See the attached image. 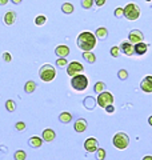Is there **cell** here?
I'll return each instance as SVG.
<instances>
[{"instance_id":"obj_1","label":"cell","mask_w":152,"mask_h":160,"mask_svg":"<svg viewBox=\"0 0 152 160\" xmlns=\"http://www.w3.org/2000/svg\"><path fill=\"white\" fill-rule=\"evenodd\" d=\"M96 36L92 32H88V31H84L82 33H79L78 40H76V44L78 47L82 49L83 52H89L96 47Z\"/></svg>"},{"instance_id":"obj_2","label":"cell","mask_w":152,"mask_h":160,"mask_svg":"<svg viewBox=\"0 0 152 160\" xmlns=\"http://www.w3.org/2000/svg\"><path fill=\"white\" fill-rule=\"evenodd\" d=\"M39 76L43 82L49 83L56 76V69H55L53 66H51V64H44V66H42V68L39 69Z\"/></svg>"},{"instance_id":"obj_3","label":"cell","mask_w":152,"mask_h":160,"mask_svg":"<svg viewBox=\"0 0 152 160\" xmlns=\"http://www.w3.org/2000/svg\"><path fill=\"white\" fill-rule=\"evenodd\" d=\"M71 87H72L75 91H79V92L84 91V89L88 87V78L83 73L76 75V76L71 79Z\"/></svg>"},{"instance_id":"obj_4","label":"cell","mask_w":152,"mask_h":160,"mask_svg":"<svg viewBox=\"0 0 152 160\" xmlns=\"http://www.w3.org/2000/svg\"><path fill=\"white\" fill-rule=\"evenodd\" d=\"M124 16H125V19L131 20V22L138 20L140 16V8H139L138 4H135V3L127 4L125 8H124Z\"/></svg>"},{"instance_id":"obj_5","label":"cell","mask_w":152,"mask_h":160,"mask_svg":"<svg viewBox=\"0 0 152 160\" xmlns=\"http://www.w3.org/2000/svg\"><path fill=\"white\" fill-rule=\"evenodd\" d=\"M112 143L118 149H125L129 144V138L125 132H118V133H115Z\"/></svg>"},{"instance_id":"obj_6","label":"cell","mask_w":152,"mask_h":160,"mask_svg":"<svg viewBox=\"0 0 152 160\" xmlns=\"http://www.w3.org/2000/svg\"><path fill=\"white\" fill-rule=\"evenodd\" d=\"M96 102H98V106H100L101 108H105L107 106L114 104V96H112V93H111V92L103 91L101 93H99V96H98V99H96Z\"/></svg>"},{"instance_id":"obj_7","label":"cell","mask_w":152,"mask_h":160,"mask_svg":"<svg viewBox=\"0 0 152 160\" xmlns=\"http://www.w3.org/2000/svg\"><path fill=\"white\" fill-rule=\"evenodd\" d=\"M83 71H84V67H83V64L79 63V62H72V63H69L68 67H67V73L69 75L71 78H73V76H76V75L82 73Z\"/></svg>"},{"instance_id":"obj_8","label":"cell","mask_w":152,"mask_h":160,"mask_svg":"<svg viewBox=\"0 0 152 160\" xmlns=\"http://www.w3.org/2000/svg\"><path fill=\"white\" fill-rule=\"evenodd\" d=\"M128 40L131 44H138L144 40V35L141 31H139V29H132V31L128 33Z\"/></svg>"},{"instance_id":"obj_9","label":"cell","mask_w":152,"mask_h":160,"mask_svg":"<svg viewBox=\"0 0 152 160\" xmlns=\"http://www.w3.org/2000/svg\"><path fill=\"white\" fill-rule=\"evenodd\" d=\"M99 148V142L95 138H88L84 142V149L87 152H96Z\"/></svg>"},{"instance_id":"obj_10","label":"cell","mask_w":152,"mask_h":160,"mask_svg":"<svg viewBox=\"0 0 152 160\" xmlns=\"http://www.w3.org/2000/svg\"><path fill=\"white\" fill-rule=\"evenodd\" d=\"M140 88L143 89L145 93L152 92V76H145L140 83Z\"/></svg>"},{"instance_id":"obj_11","label":"cell","mask_w":152,"mask_h":160,"mask_svg":"<svg viewBox=\"0 0 152 160\" xmlns=\"http://www.w3.org/2000/svg\"><path fill=\"white\" fill-rule=\"evenodd\" d=\"M55 138H56V133H55L53 129H51V128H47V129H44L43 133H42V139H43V142H47V143H51V142H53Z\"/></svg>"},{"instance_id":"obj_12","label":"cell","mask_w":152,"mask_h":160,"mask_svg":"<svg viewBox=\"0 0 152 160\" xmlns=\"http://www.w3.org/2000/svg\"><path fill=\"white\" fill-rule=\"evenodd\" d=\"M120 49L123 51L124 55H127V56H132V55L135 53V49H134V46L131 44L129 42H123L120 46Z\"/></svg>"},{"instance_id":"obj_13","label":"cell","mask_w":152,"mask_h":160,"mask_svg":"<svg viewBox=\"0 0 152 160\" xmlns=\"http://www.w3.org/2000/svg\"><path fill=\"white\" fill-rule=\"evenodd\" d=\"M73 128H75V131L78 133L84 132L85 129H87V120L85 119H78L76 120V123L73 124Z\"/></svg>"},{"instance_id":"obj_14","label":"cell","mask_w":152,"mask_h":160,"mask_svg":"<svg viewBox=\"0 0 152 160\" xmlns=\"http://www.w3.org/2000/svg\"><path fill=\"white\" fill-rule=\"evenodd\" d=\"M55 53H56L58 58H67L69 55V47L64 46V44H62V46H58L56 48H55Z\"/></svg>"},{"instance_id":"obj_15","label":"cell","mask_w":152,"mask_h":160,"mask_svg":"<svg viewBox=\"0 0 152 160\" xmlns=\"http://www.w3.org/2000/svg\"><path fill=\"white\" fill-rule=\"evenodd\" d=\"M148 44H145V43H138V44H135L134 46V49H135V53L136 55H139V56H143L144 53H147V51H148Z\"/></svg>"},{"instance_id":"obj_16","label":"cell","mask_w":152,"mask_h":160,"mask_svg":"<svg viewBox=\"0 0 152 160\" xmlns=\"http://www.w3.org/2000/svg\"><path fill=\"white\" fill-rule=\"evenodd\" d=\"M3 22L6 23L7 26H12V24H15V22H16V12H13V11H8L6 15H4Z\"/></svg>"},{"instance_id":"obj_17","label":"cell","mask_w":152,"mask_h":160,"mask_svg":"<svg viewBox=\"0 0 152 160\" xmlns=\"http://www.w3.org/2000/svg\"><path fill=\"white\" fill-rule=\"evenodd\" d=\"M28 146L32 148H40L43 146V139L38 138V136H32L31 139L28 140Z\"/></svg>"},{"instance_id":"obj_18","label":"cell","mask_w":152,"mask_h":160,"mask_svg":"<svg viewBox=\"0 0 152 160\" xmlns=\"http://www.w3.org/2000/svg\"><path fill=\"white\" fill-rule=\"evenodd\" d=\"M95 36H96V39H101V40L107 39V36H108L107 28L105 27H99L98 29H96V32H95Z\"/></svg>"},{"instance_id":"obj_19","label":"cell","mask_w":152,"mask_h":160,"mask_svg":"<svg viewBox=\"0 0 152 160\" xmlns=\"http://www.w3.org/2000/svg\"><path fill=\"white\" fill-rule=\"evenodd\" d=\"M96 104H98V102H96V99H94L92 96H87L84 99V107L87 109H94Z\"/></svg>"},{"instance_id":"obj_20","label":"cell","mask_w":152,"mask_h":160,"mask_svg":"<svg viewBox=\"0 0 152 160\" xmlns=\"http://www.w3.org/2000/svg\"><path fill=\"white\" fill-rule=\"evenodd\" d=\"M24 91L27 93H32L33 91H36V83H35L33 80H28V82L24 84Z\"/></svg>"},{"instance_id":"obj_21","label":"cell","mask_w":152,"mask_h":160,"mask_svg":"<svg viewBox=\"0 0 152 160\" xmlns=\"http://www.w3.org/2000/svg\"><path fill=\"white\" fill-rule=\"evenodd\" d=\"M59 120L63 124H68L71 120H72V115H71L69 112H62V113L59 115Z\"/></svg>"},{"instance_id":"obj_22","label":"cell","mask_w":152,"mask_h":160,"mask_svg":"<svg viewBox=\"0 0 152 160\" xmlns=\"http://www.w3.org/2000/svg\"><path fill=\"white\" fill-rule=\"evenodd\" d=\"M83 59L85 60V62L91 63V64L96 62V56H95V55L91 52V51H89V52H83Z\"/></svg>"},{"instance_id":"obj_23","label":"cell","mask_w":152,"mask_h":160,"mask_svg":"<svg viewBox=\"0 0 152 160\" xmlns=\"http://www.w3.org/2000/svg\"><path fill=\"white\" fill-rule=\"evenodd\" d=\"M45 23H47V16H44V15H39V16L35 18V24H36L38 27L44 26Z\"/></svg>"},{"instance_id":"obj_24","label":"cell","mask_w":152,"mask_h":160,"mask_svg":"<svg viewBox=\"0 0 152 160\" xmlns=\"http://www.w3.org/2000/svg\"><path fill=\"white\" fill-rule=\"evenodd\" d=\"M73 6L71 3H64L63 6H62V11L64 12V13H67V15H69V13H72L73 12Z\"/></svg>"},{"instance_id":"obj_25","label":"cell","mask_w":152,"mask_h":160,"mask_svg":"<svg viewBox=\"0 0 152 160\" xmlns=\"http://www.w3.org/2000/svg\"><path fill=\"white\" fill-rule=\"evenodd\" d=\"M94 91L96 92V93H101L103 91H105V84L103 83V82H98L94 86Z\"/></svg>"},{"instance_id":"obj_26","label":"cell","mask_w":152,"mask_h":160,"mask_svg":"<svg viewBox=\"0 0 152 160\" xmlns=\"http://www.w3.org/2000/svg\"><path fill=\"white\" fill-rule=\"evenodd\" d=\"M6 109H7L8 112H13L15 109H16V103H15L12 99L7 100V103H6Z\"/></svg>"},{"instance_id":"obj_27","label":"cell","mask_w":152,"mask_h":160,"mask_svg":"<svg viewBox=\"0 0 152 160\" xmlns=\"http://www.w3.org/2000/svg\"><path fill=\"white\" fill-rule=\"evenodd\" d=\"M13 159L15 160H25V159H27V153H25L24 151H22V149H19V151L15 152Z\"/></svg>"},{"instance_id":"obj_28","label":"cell","mask_w":152,"mask_h":160,"mask_svg":"<svg viewBox=\"0 0 152 160\" xmlns=\"http://www.w3.org/2000/svg\"><path fill=\"white\" fill-rule=\"evenodd\" d=\"M96 159H98V160H104L105 159L104 148H98V151H96Z\"/></svg>"},{"instance_id":"obj_29","label":"cell","mask_w":152,"mask_h":160,"mask_svg":"<svg viewBox=\"0 0 152 160\" xmlns=\"http://www.w3.org/2000/svg\"><path fill=\"white\" fill-rule=\"evenodd\" d=\"M94 6V0H82V7L84 9H89Z\"/></svg>"},{"instance_id":"obj_30","label":"cell","mask_w":152,"mask_h":160,"mask_svg":"<svg viewBox=\"0 0 152 160\" xmlns=\"http://www.w3.org/2000/svg\"><path fill=\"white\" fill-rule=\"evenodd\" d=\"M67 64H68V62H67V59H65V58H59L56 60V66L58 67H65Z\"/></svg>"},{"instance_id":"obj_31","label":"cell","mask_w":152,"mask_h":160,"mask_svg":"<svg viewBox=\"0 0 152 160\" xmlns=\"http://www.w3.org/2000/svg\"><path fill=\"white\" fill-rule=\"evenodd\" d=\"M118 78L120 80H125L127 78H128V72H127L125 69H120V71L118 72Z\"/></svg>"},{"instance_id":"obj_32","label":"cell","mask_w":152,"mask_h":160,"mask_svg":"<svg viewBox=\"0 0 152 160\" xmlns=\"http://www.w3.org/2000/svg\"><path fill=\"white\" fill-rule=\"evenodd\" d=\"M111 55H112L114 58H118L119 55H120V47H116V46H114L112 48H111Z\"/></svg>"},{"instance_id":"obj_33","label":"cell","mask_w":152,"mask_h":160,"mask_svg":"<svg viewBox=\"0 0 152 160\" xmlns=\"http://www.w3.org/2000/svg\"><path fill=\"white\" fill-rule=\"evenodd\" d=\"M15 129H16V131H24L25 129V123L24 122H18L16 124H15Z\"/></svg>"},{"instance_id":"obj_34","label":"cell","mask_w":152,"mask_h":160,"mask_svg":"<svg viewBox=\"0 0 152 160\" xmlns=\"http://www.w3.org/2000/svg\"><path fill=\"white\" fill-rule=\"evenodd\" d=\"M115 16L118 19L124 18V8H116L115 9Z\"/></svg>"},{"instance_id":"obj_35","label":"cell","mask_w":152,"mask_h":160,"mask_svg":"<svg viewBox=\"0 0 152 160\" xmlns=\"http://www.w3.org/2000/svg\"><path fill=\"white\" fill-rule=\"evenodd\" d=\"M2 58H3V60H4L6 63H9V62L12 60V56H11V53H9V52H4V53L2 55Z\"/></svg>"},{"instance_id":"obj_36","label":"cell","mask_w":152,"mask_h":160,"mask_svg":"<svg viewBox=\"0 0 152 160\" xmlns=\"http://www.w3.org/2000/svg\"><path fill=\"white\" fill-rule=\"evenodd\" d=\"M104 109L107 111V113H114V112H115V107H114V104H111V106H107Z\"/></svg>"},{"instance_id":"obj_37","label":"cell","mask_w":152,"mask_h":160,"mask_svg":"<svg viewBox=\"0 0 152 160\" xmlns=\"http://www.w3.org/2000/svg\"><path fill=\"white\" fill-rule=\"evenodd\" d=\"M94 2H95V4H96L98 7H103L107 0H94Z\"/></svg>"},{"instance_id":"obj_38","label":"cell","mask_w":152,"mask_h":160,"mask_svg":"<svg viewBox=\"0 0 152 160\" xmlns=\"http://www.w3.org/2000/svg\"><path fill=\"white\" fill-rule=\"evenodd\" d=\"M9 0H0V6H6Z\"/></svg>"},{"instance_id":"obj_39","label":"cell","mask_w":152,"mask_h":160,"mask_svg":"<svg viewBox=\"0 0 152 160\" xmlns=\"http://www.w3.org/2000/svg\"><path fill=\"white\" fill-rule=\"evenodd\" d=\"M143 160H152V156H151V155H147V156L143 158Z\"/></svg>"},{"instance_id":"obj_40","label":"cell","mask_w":152,"mask_h":160,"mask_svg":"<svg viewBox=\"0 0 152 160\" xmlns=\"http://www.w3.org/2000/svg\"><path fill=\"white\" fill-rule=\"evenodd\" d=\"M11 2H12L13 4H20V3H22V0H11Z\"/></svg>"},{"instance_id":"obj_41","label":"cell","mask_w":152,"mask_h":160,"mask_svg":"<svg viewBox=\"0 0 152 160\" xmlns=\"http://www.w3.org/2000/svg\"><path fill=\"white\" fill-rule=\"evenodd\" d=\"M148 123H149V126L152 127V116H149V119H148Z\"/></svg>"},{"instance_id":"obj_42","label":"cell","mask_w":152,"mask_h":160,"mask_svg":"<svg viewBox=\"0 0 152 160\" xmlns=\"http://www.w3.org/2000/svg\"><path fill=\"white\" fill-rule=\"evenodd\" d=\"M145 2H152V0H145Z\"/></svg>"}]
</instances>
